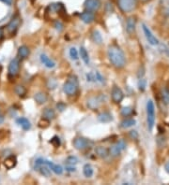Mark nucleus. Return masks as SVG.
<instances>
[{
	"instance_id": "f257e3e1",
	"label": "nucleus",
	"mask_w": 169,
	"mask_h": 185,
	"mask_svg": "<svg viewBox=\"0 0 169 185\" xmlns=\"http://www.w3.org/2000/svg\"><path fill=\"white\" fill-rule=\"evenodd\" d=\"M108 59L111 64L117 68H122L126 65V56L124 51L118 45H110L107 50Z\"/></svg>"
},
{
	"instance_id": "f03ea898",
	"label": "nucleus",
	"mask_w": 169,
	"mask_h": 185,
	"mask_svg": "<svg viewBox=\"0 0 169 185\" xmlns=\"http://www.w3.org/2000/svg\"><path fill=\"white\" fill-rule=\"evenodd\" d=\"M78 80L75 76H70L63 85V91L68 95H73L78 91Z\"/></svg>"
},
{
	"instance_id": "7ed1b4c3",
	"label": "nucleus",
	"mask_w": 169,
	"mask_h": 185,
	"mask_svg": "<svg viewBox=\"0 0 169 185\" xmlns=\"http://www.w3.org/2000/svg\"><path fill=\"white\" fill-rule=\"evenodd\" d=\"M147 122L148 128L149 131H152L155 125V106L152 100L147 102Z\"/></svg>"
},
{
	"instance_id": "20e7f679",
	"label": "nucleus",
	"mask_w": 169,
	"mask_h": 185,
	"mask_svg": "<svg viewBox=\"0 0 169 185\" xmlns=\"http://www.w3.org/2000/svg\"><path fill=\"white\" fill-rule=\"evenodd\" d=\"M120 10L124 13L134 11L137 7V0H118Z\"/></svg>"
},
{
	"instance_id": "39448f33",
	"label": "nucleus",
	"mask_w": 169,
	"mask_h": 185,
	"mask_svg": "<svg viewBox=\"0 0 169 185\" xmlns=\"http://www.w3.org/2000/svg\"><path fill=\"white\" fill-rule=\"evenodd\" d=\"M126 148V142L124 139H120L118 142H116L114 145H112L109 149V154L113 157L119 156Z\"/></svg>"
},
{
	"instance_id": "423d86ee",
	"label": "nucleus",
	"mask_w": 169,
	"mask_h": 185,
	"mask_svg": "<svg viewBox=\"0 0 169 185\" xmlns=\"http://www.w3.org/2000/svg\"><path fill=\"white\" fill-rule=\"evenodd\" d=\"M19 71H20V58L15 57L11 61V63L9 65V68H8L9 76L13 78L18 75Z\"/></svg>"
},
{
	"instance_id": "0eeeda50",
	"label": "nucleus",
	"mask_w": 169,
	"mask_h": 185,
	"mask_svg": "<svg viewBox=\"0 0 169 185\" xmlns=\"http://www.w3.org/2000/svg\"><path fill=\"white\" fill-rule=\"evenodd\" d=\"M74 148L76 150H79V151H83V150H86L87 149L90 144H92L91 141H89L86 138H82V137H78L76 139H73V142Z\"/></svg>"
},
{
	"instance_id": "6e6552de",
	"label": "nucleus",
	"mask_w": 169,
	"mask_h": 185,
	"mask_svg": "<svg viewBox=\"0 0 169 185\" xmlns=\"http://www.w3.org/2000/svg\"><path fill=\"white\" fill-rule=\"evenodd\" d=\"M142 28H143V31H144V34H145V37H146L148 42L150 45H152V46H157V45L159 44V40H158V38L153 35V33L150 31V29H149L145 24H142Z\"/></svg>"
},
{
	"instance_id": "1a4fd4ad",
	"label": "nucleus",
	"mask_w": 169,
	"mask_h": 185,
	"mask_svg": "<svg viewBox=\"0 0 169 185\" xmlns=\"http://www.w3.org/2000/svg\"><path fill=\"white\" fill-rule=\"evenodd\" d=\"M111 98L114 103L120 104L124 98V94H123L122 90L118 86H114L111 92Z\"/></svg>"
},
{
	"instance_id": "9d476101",
	"label": "nucleus",
	"mask_w": 169,
	"mask_h": 185,
	"mask_svg": "<svg viewBox=\"0 0 169 185\" xmlns=\"http://www.w3.org/2000/svg\"><path fill=\"white\" fill-rule=\"evenodd\" d=\"M100 0H86L84 3V7L88 11H96L101 8Z\"/></svg>"
},
{
	"instance_id": "9b49d317",
	"label": "nucleus",
	"mask_w": 169,
	"mask_h": 185,
	"mask_svg": "<svg viewBox=\"0 0 169 185\" xmlns=\"http://www.w3.org/2000/svg\"><path fill=\"white\" fill-rule=\"evenodd\" d=\"M20 24H21V18H20L18 15H15V16L12 19V21L9 23V24L7 25L8 31H9L10 33H12V34H14V33L16 32V30L18 29Z\"/></svg>"
},
{
	"instance_id": "f8f14e48",
	"label": "nucleus",
	"mask_w": 169,
	"mask_h": 185,
	"mask_svg": "<svg viewBox=\"0 0 169 185\" xmlns=\"http://www.w3.org/2000/svg\"><path fill=\"white\" fill-rule=\"evenodd\" d=\"M102 102V98L101 96H94V97H90L88 100H87V107L91 109H97L101 103Z\"/></svg>"
},
{
	"instance_id": "ddd939ff",
	"label": "nucleus",
	"mask_w": 169,
	"mask_h": 185,
	"mask_svg": "<svg viewBox=\"0 0 169 185\" xmlns=\"http://www.w3.org/2000/svg\"><path fill=\"white\" fill-rule=\"evenodd\" d=\"M40 62L44 65V67H46L47 68H54L55 67V62L53 61L51 58H49L46 54L41 53L40 56Z\"/></svg>"
},
{
	"instance_id": "4468645a",
	"label": "nucleus",
	"mask_w": 169,
	"mask_h": 185,
	"mask_svg": "<svg viewBox=\"0 0 169 185\" xmlns=\"http://www.w3.org/2000/svg\"><path fill=\"white\" fill-rule=\"evenodd\" d=\"M45 164L50 167L51 171H53L54 174L56 175H61L63 173V167L59 165H56V164H54L53 162H50L48 160H45Z\"/></svg>"
},
{
	"instance_id": "2eb2a0df",
	"label": "nucleus",
	"mask_w": 169,
	"mask_h": 185,
	"mask_svg": "<svg viewBox=\"0 0 169 185\" xmlns=\"http://www.w3.org/2000/svg\"><path fill=\"white\" fill-rule=\"evenodd\" d=\"M17 125H19L25 131H27L31 128V122L29 121L28 119L25 118V117H20L16 120Z\"/></svg>"
},
{
	"instance_id": "dca6fc26",
	"label": "nucleus",
	"mask_w": 169,
	"mask_h": 185,
	"mask_svg": "<svg viewBox=\"0 0 169 185\" xmlns=\"http://www.w3.org/2000/svg\"><path fill=\"white\" fill-rule=\"evenodd\" d=\"M80 19L85 23V24H91L92 22H94L95 20V16L94 14L91 12V11H85V12H82L80 14Z\"/></svg>"
},
{
	"instance_id": "f3484780",
	"label": "nucleus",
	"mask_w": 169,
	"mask_h": 185,
	"mask_svg": "<svg viewBox=\"0 0 169 185\" xmlns=\"http://www.w3.org/2000/svg\"><path fill=\"white\" fill-rule=\"evenodd\" d=\"M135 24H136V21H135L134 17H129L127 19V22H126V31H127V33L133 34L134 32Z\"/></svg>"
},
{
	"instance_id": "a211bd4d",
	"label": "nucleus",
	"mask_w": 169,
	"mask_h": 185,
	"mask_svg": "<svg viewBox=\"0 0 169 185\" xmlns=\"http://www.w3.org/2000/svg\"><path fill=\"white\" fill-rule=\"evenodd\" d=\"M98 120L99 121L102 122V123H107L113 121V116L110 112H101L98 115Z\"/></svg>"
},
{
	"instance_id": "6ab92c4d",
	"label": "nucleus",
	"mask_w": 169,
	"mask_h": 185,
	"mask_svg": "<svg viewBox=\"0 0 169 185\" xmlns=\"http://www.w3.org/2000/svg\"><path fill=\"white\" fill-rule=\"evenodd\" d=\"M95 153L101 158H106L109 155V150L103 146H97L95 148Z\"/></svg>"
},
{
	"instance_id": "aec40b11",
	"label": "nucleus",
	"mask_w": 169,
	"mask_h": 185,
	"mask_svg": "<svg viewBox=\"0 0 169 185\" xmlns=\"http://www.w3.org/2000/svg\"><path fill=\"white\" fill-rule=\"evenodd\" d=\"M29 53H30V51H29V49H28L27 46L23 45V46L19 47V49H18V56H19V58L26 59V58L28 57Z\"/></svg>"
},
{
	"instance_id": "412c9836",
	"label": "nucleus",
	"mask_w": 169,
	"mask_h": 185,
	"mask_svg": "<svg viewBox=\"0 0 169 185\" xmlns=\"http://www.w3.org/2000/svg\"><path fill=\"white\" fill-rule=\"evenodd\" d=\"M34 99H35V101H36L39 105H41V104H44V103L47 101L48 96H47V95H46L45 93H43V92H39V93H37V94L34 95Z\"/></svg>"
},
{
	"instance_id": "4be33fe9",
	"label": "nucleus",
	"mask_w": 169,
	"mask_h": 185,
	"mask_svg": "<svg viewBox=\"0 0 169 185\" xmlns=\"http://www.w3.org/2000/svg\"><path fill=\"white\" fill-rule=\"evenodd\" d=\"M17 164V159L15 156L12 155V156H9L8 158H6V160L4 161V165L5 166L8 168V169H12Z\"/></svg>"
},
{
	"instance_id": "5701e85b",
	"label": "nucleus",
	"mask_w": 169,
	"mask_h": 185,
	"mask_svg": "<svg viewBox=\"0 0 169 185\" xmlns=\"http://www.w3.org/2000/svg\"><path fill=\"white\" fill-rule=\"evenodd\" d=\"M135 123H136V121H135L134 119H132V118H130V119H125V120H123V121L120 122V127H121V128H124V129L130 128V127L134 126L135 125Z\"/></svg>"
},
{
	"instance_id": "b1692460",
	"label": "nucleus",
	"mask_w": 169,
	"mask_h": 185,
	"mask_svg": "<svg viewBox=\"0 0 169 185\" xmlns=\"http://www.w3.org/2000/svg\"><path fill=\"white\" fill-rule=\"evenodd\" d=\"M42 116H43V118H45V119L51 121V120L54 119V117H55V112H54V110L53 108H46L43 110V112H42Z\"/></svg>"
},
{
	"instance_id": "393cba45",
	"label": "nucleus",
	"mask_w": 169,
	"mask_h": 185,
	"mask_svg": "<svg viewBox=\"0 0 169 185\" xmlns=\"http://www.w3.org/2000/svg\"><path fill=\"white\" fill-rule=\"evenodd\" d=\"M37 171H40V173L42 176H44V177H50V176H51V169H50V167H49L46 164L41 165L38 168Z\"/></svg>"
},
{
	"instance_id": "a878e982",
	"label": "nucleus",
	"mask_w": 169,
	"mask_h": 185,
	"mask_svg": "<svg viewBox=\"0 0 169 185\" xmlns=\"http://www.w3.org/2000/svg\"><path fill=\"white\" fill-rule=\"evenodd\" d=\"M80 56H81V59L84 61V63L86 65H88L89 64V55H88V52L84 48V47H81L80 48Z\"/></svg>"
},
{
	"instance_id": "bb28decb",
	"label": "nucleus",
	"mask_w": 169,
	"mask_h": 185,
	"mask_svg": "<svg viewBox=\"0 0 169 185\" xmlns=\"http://www.w3.org/2000/svg\"><path fill=\"white\" fill-rule=\"evenodd\" d=\"M83 173L85 175V177L87 178H91L93 176V173H94V170H93V167L91 165L89 164H87L84 165L83 167Z\"/></svg>"
},
{
	"instance_id": "cd10ccee",
	"label": "nucleus",
	"mask_w": 169,
	"mask_h": 185,
	"mask_svg": "<svg viewBox=\"0 0 169 185\" xmlns=\"http://www.w3.org/2000/svg\"><path fill=\"white\" fill-rule=\"evenodd\" d=\"M91 37L92 40L96 43V44H101L102 43V37L101 34L98 31V30H94L91 34Z\"/></svg>"
},
{
	"instance_id": "c85d7f7f",
	"label": "nucleus",
	"mask_w": 169,
	"mask_h": 185,
	"mask_svg": "<svg viewBox=\"0 0 169 185\" xmlns=\"http://www.w3.org/2000/svg\"><path fill=\"white\" fill-rule=\"evenodd\" d=\"M162 98L165 105L169 104V88L165 87L162 90Z\"/></svg>"
},
{
	"instance_id": "c756f323",
	"label": "nucleus",
	"mask_w": 169,
	"mask_h": 185,
	"mask_svg": "<svg viewBox=\"0 0 169 185\" xmlns=\"http://www.w3.org/2000/svg\"><path fill=\"white\" fill-rule=\"evenodd\" d=\"M87 81L89 82H96L97 81V71H92L87 74Z\"/></svg>"
},
{
	"instance_id": "7c9ffc66",
	"label": "nucleus",
	"mask_w": 169,
	"mask_h": 185,
	"mask_svg": "<svg viewBox=\"0 0 169 185\" xmlns=\"http://www.w3.org/2000/svg\"><path fill=\"white\" fill-rule=\"evenodd\" d=\"M15 93L19 95V96H24L26 93V90L24 86L22 85H18L15 87Z\"/></svg>"
},
{
	"instance_id": "2f4dec72",
	"label": "nucleus",
	"mask_w": 169,
	"mask_h": 185,
	"mask_svg": "<svg viewBox=\"0 0 169 185\" xmlns=\"http://www.w3.org/2000/svg\"><path fill=\"white\" fill-rule=\"evenodd\" d=\"M133 113V108L130 107H125L121 109V115L124 117H128Z\"/></svg>"
},
{
	"instance_id": "473e14b6",
	"label": "nucleus",
	"mask_w": 169,
	"mask_h": 185,
	"mask_svg": "<svg viewBox=\"0 0 169 185\" xmlns=\"http://www.w3.org/2000/svg\"><path fill=\"white\" fill-rule=\"evenodd\" d=\"M146 87H147V81L143 78H140V80L138 81V89L143 92V91H145Z\"/></svg>"
},
{
	"instance_id": "72a5a7b5",
	"label": "nucleus",
	"mask_w": 169,
	"mask_h": 185,
	"mask_svg": "<svg viewBox=\"0 0 169 185\" xmlns=\"http://www.w3.org/2000/svg\"><path fill=\"white\" fill-rule=\"evenodd\" d=\"M49 123H50V121L45 119V118H42L40 121H39V126L40 128H46L49 126Z\"/></svg>"
},
{
	"instance_id": "f704fd0d",
	"label": "nucleus",
	"mask_w": 169,
	"mask_h": 185,
	"mask_svg": "<svg viewBox=\"0 0 169 185\" xmlns=\"http://www.w3.org/2000/svg\"><path fill=\"white\" fill-rule=\"evenodd\" d=\"M51 144H53L55 148H58V147H59L60 146V144H61V142H60V139H59V137H56V136H54L50 141H49Z\"/></svg>"
},
{
	"instance_id": "c9c22d12",
	"label": "nucleus",
	"mask_w": 169,
	"mask_h": 185,
	"mask_svg": "<svg viewBox=\"0 0 169 185\" xmlns=\"http://www.w3.org/2000/svg\"><path fill=\"white\" fill-rule=\"evenodd\" d=\"M66 163H67V165H76V164L78 163V159H77L76 156H69V157L66 159Z\"/></svg>"
},
{
	"instance_id": "e433bc0d",
	"label": "nucleus",
	"mask_w": 169,
	"mask_h": 185,
	"mask_svg": "<svg viewBox=\"0 0 169 185\" xmlns=\"http://www.w3.org/2000/svg\"><path fill=\"white\" fill-rule=\"evenodd\" d=\"M70 56H71V58L73 60H77L78 59V51H77V50L74 47L70 49Z\"/></svg>"
},
{
	"instance_id": "4c0bfd02",
	"label": "nucleus",
	"mask_w": 169,
	"mask_h": 185,
	"mask_svg": "<svg viewBox=\"0 0 169 185\" xmlns=\"http://www.w3.org/2000/svg\"><path fill=\"white\" fill-rule=\"evenodd\" d=\"M66 108H67V106L63 102H59L58 104H56V109H58L59 111H60V112L64 111L66 109Z\"/></svg>"
},
{
	"instance_id": "58836bf2",
	"label": "nucleus",
	"mask_w": 169,
	"mask_h": 185,
	"mask_svg": "<svg viewBox=\"0 0 169 185\" xmlns=\"http://www.w3.org/2000/svg\"><path fill=\"white\" fill-rule=\"evenodd\" d=\"M54 27H55V29L58 30L59 32H61L63 30V24L59 21H56L54 23Z\"/></svg>"
},
{
	"instance_id": "ea45409f",
	"label": "nucleus",
	"mask_w": 169,
	"mask_h": 185,
	"mask_svg": "<svg viewBox=\"0 0 169 185\" xmlns=\"http://www.w3.org/2000/svg\"><path fill=\"white\" fill-rule=\"evenodd\" d=\"M130 137L133 139H138V133L135 130H132V131H130Z\"/></svg>"
},
{
	"instance_id": "a19ab883",
	"label": "nucleus",
	"mask_w": 169,
	"mask_h": 185,
	"mask_svg": "<svg viewBox=\"0 0 169 185\" xmlns=\"http://www.w3.org/2000/svg\"><path fill=\"white\" fill-rule=\"evenodd\" d=\"M66 169H67L68 171H70V172H74V171L76 170V168H75L73 165H67Z\"/></svg>"
},
{
	"instance_id": "79ce46f5",
	"label": "nucleus",
	"mask_w": 169,
	"mask_h": 185,
	"mask_svg": "<svg viewBox=\"0 0 169 185\" xmlns=\"http://www.w3.org/2000/svg\"><path fill=\"white\" fill-rule=\"evenodd\" d=\"M1 2H3V3H5L6 5H8V6H11L12 4V1L13 0H0Z\"/></svg>"
},
{
	"instance_id": "37998d69",
	"label": "nucleus",
	"mask_w": 169,
	"mask_h": 185,
	"mask_svg": "<svg viewBox=\"0 0 169 185\" xmlns=\"http://www.w3.org/2000/svg\"><path fill=\"white\" fill-rule=\"evenodd\" d=\"M164 169H165V171L169 174V162H167V163L165 164V165H164Z\"/></svg>"
},
{
	"instance_id": "c03bdc74",
	"label": "nucleus",
	"mask_w": 169,
	"mask_h": 185,
	"mask_svg": "<svg viewBox=\"0 0 169 185\" xmlns=\"http://www.w3.org/2000/svg\"><path fill=\"white\" fill-rule=\"evenodd\" d=\"M3 35H4V32H3V29L0 27V39L3 37Z\"/></svg>"
},
{
	"instance_id": "a18cd8bd",
	"label": "nucleus",
	"mask_w": 169,
	"mask_h": 185,
	"mask_svg": "<svg viewBox=\"0 0 169 185\" xmlns=\"http://www.w3.org/2000/svg\"><path fill=\"white\" fill-rule=\"evenodd\" d=\"M4 121V116L2 114H0V125Z\"/></svg>"
}]
</instances>
